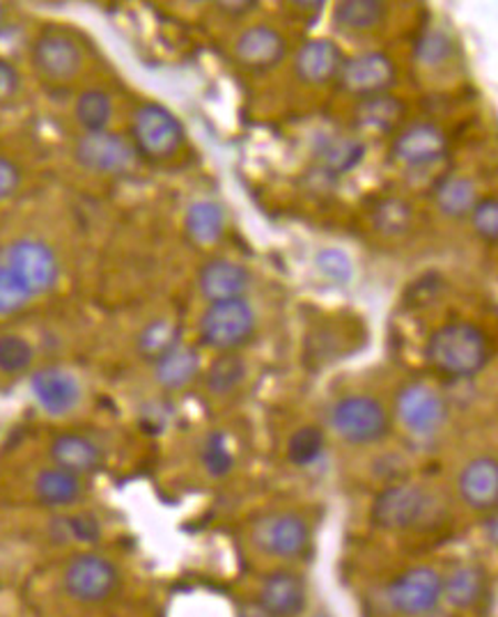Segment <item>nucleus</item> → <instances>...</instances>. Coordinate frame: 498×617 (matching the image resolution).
Here are the masks:
<instances>
[{
  "mask_svg": "<svg viewBox=\"0 0 498 617\" xmlns=\"http://www.w3.org/2000/svg\"><path fill=\"white\" fill-rule=\"evenodd\" d=\"M427 363L453 379L480 375L491 358V343L483 328L469 322H450L427 341Z\"/></svg>",
  "mask_w": 498,
  "mask_h": 617,
  "instance_id": "obj_1",
  "label": "nucleus"
},
{
  "mask_svg": "<svg viewBox=\"0 0 498 617\" xmlns=\"http://www.w3.org/2000/svg\"><path fill=\"white\" fill-rule=\"evenodd\" d=\"M331 427L342 441L352 446L380 443L391 431V416L375 397L350 395L342 397L331 411Z\"/></svg>",
  "mask_w": 498,
  "mask_h": 617,
  "instance_id": "obj_2",
  "label": "nucleus"
},
{
  "mask_svg": "<svg viewBox=\"0 0 498 617\" xmlns=\"http://www.w3.org/2000/svg\"><path fill=\"white\" fill-rule=\"evenodd\" d=\"M256 333V313L243 299L216 301L200 317V341L216 352H235Z\"/></svg>",
  "mask_w": 498,
  "mask_h": 617,
  "instance_id": "obj_3",
  "label": "nucleus"
},
{
  "mask_svg": "<svg viewBox=\"0 0 498 617\" xmlns=\"http://www.w3.org/2000/svg\"><path fill=\"white\" fill-rule=\"evenodd\" d=\"M132 134L138 151L147 159L164 161L184 145L181 122L162 104H145L136 111Z\"/></svg>",
  "mask_w": 498,
  "mask_h": 617,
  "instance_id": "obj_4",
  "label": "nucleus"
},
{
  "mask_svg": "<svg viewBox=\"0 0 498 617\" xmlns=\"http://www.w3.org/2000/svg\"><path fill=\"white\" fill-rule=\"evenodd\" d=\"M117 569L104 555L79 553L68 563L62 585L72 599L81 604L106 602L117 588Z\"/></svg>",
  "mask_w": 498,
  "mask_h": 617,
  "instance_id": "obj_5",
  "label": "nucleus"
},
{
  "mask_svg": "<svg viewBox=\"0 0 498 617\" xmlns=\"http://www.w3.org/2000/svg\"><path fill=\"white\" fill-rule=\"evenodd\" d=\"M251 537L271 558L292 561L310 546V526L297 512H271L256 523Z\"/></svg>",
  "mask_w": 498,
  "mask_h": 617,
  "instance_id": "obj_6",
  "label": "nucleus"
},
{
  "mask_svg": "<svg viewBox=\"0 0 498 617\" xmlns=\"http://www.w3.org/2000/svg\"><path fill=\"white\" fill-rule=\"evenodd\" d=\"M429 496L414 484H393L372 503V523L382 531H409L425 519Z\"/></svg>",
  "mask_w": 498,
  "mask_h": 617,
  "instance_id": "obj_7",
  "label": "nucleus"
},
{
  "mask_svg": "<svg viewBox=\"0 0 498 617\" xmlns=\"http://www.w3.org/2000/svg\"><path fill=\"white\" fill-rule=\"evenodd\" d=\"M442 574L432 567H412L388 585V604L407 617L432 613L442 602Z\"/></svg>",
  "mask_w": 498,
  "mask_h": 617,
  "instance_id": "obj_8",
  "label": "nucleus"
},
{
  "mask_svg": "<svg viewBox=\"0 0 498 617\" xmlns=\"http://www.w3.org/2000/svg\"><path fill=\"white\" fill-rule=\"evenodd\" d=\"M6 266H10L30 294H44L55 287L60 278V264L55 253L44 241L19 239L6 251Z\"/></svg>",
  "mask_w": 498,
  "mask_h": 617,
  "instance_id": "obj_9",
  "label": "nucleus"
},
{
  "mask_svg": "<svg viewBox=\"0 0 498 617\" xmlns=\"http://www.w3.org/2000/svg\"><path fill=\"white\" fill-rule=\"evenodd\" d=\"M340 87L356 97H380L395 85V63L384 53H361L356 57L342 60L338 72Z\"/></svg>",
  "mask_w": 498,
  "mask_h": 617,
  "instance_id": "obj_10",
  "label": "nucleus"
},
{
  "mask_svg": "<svg viewBox=\"0 0 498 617\" xmlns=\"http://www.w3.org/2000/svg\"><path fill=\"white\" fill-rule=\"evenodd\" d=\"M395 411L400 422L414 435H434L448 418L444 397L425 384L404 386L397 393Z\"/></svg>",
  "mask_w": 498,
  "mask_h": 617,
  "instance_id": "obj_11",
  "label": "nucleus"
},
{
  "mask_svg": "<svg viewBox=\"0 0 498 617\" xmlns=\"http://www.w3.org/2000/svg\"><path fill=\"white\" fill-rule=\"evenodd\" d=\"M74 157L83 168H87L92 172L117 175L134 164L136 151L122 136L102 132V134L83 136L76 143Z\"/></svg>",
  "mask_w": 498,
  "mask_h": 617,
  "instance_id": "obj_12",
  "label": "nucleus"
},
{
  "mask_svg": "<svg viewBox=\"0 0 498 617\" xmlns=\"http://www.w3.org/2000/svg\"><path fill=\"white\" fill-rule=\"evenodd\" d=\"M235 55L246 70L269 72L283 63V57L288 55V42L269 25H253L237 38Z\"/></svg>",
  "mask_w": 498,
  "mask_h": 617,
  "instance_id": "obj_13",
  "label": "nucleus"
},
{
  "mask_svg": "<svg viewBox=\"0 0 498 617\" xmlns=\"http://www.w3.org/2000/svg\"><path fill=\"white\" fill-rule=\"evenodd\" d=\"M33 65L51 81H70L83 65V53L65 33H42L33 46Z\"/></svg>",
  "mask_w": 498,
  "mask_h": 617,
  "instance_id": "obj_14",
  "label": "nucleus"
},
{
  "mask_svg": "<svg viewBox=\"0 0 498 617\" xmlns=\"http://www.w3.org/2000/svg\"><path fill=\"white\" fill-rule=\"evenodd\" d=\"M448 149L446 134L429 122L412 125L404 129L393 143V157L412 168H423L434 161H439Z\"/></svg>",
  "mask_w": 498,
  "mask_h": 617,
  "instance_id": "obj_15",
  "label": "nucleus"
},
{
  "mask_svg": "<svg viewBox=\"0 0 498 617\" xmlns=\"http://www.w3.org/2000/svg\"><path fill=\"white\" fill-rule=\"evenodd\" d=\"M305 581L297 572L276 569L260 588V608L269 617H297L305 608Z\"/></svg>",
  "mask_w": 498,
  "mask_h": 617,
  "instance_id": "obj_16",
  "label": "nucleus"
},
{
  "mask_svg": "<svg viewBox=\"0 0 498 617\" xmlns=\"http://www.w3.org/2000/svg\"><path fill=\"white\" fill-rule=\"evenodd\" d=\"M30 390H33L38 405L49 416H68L76 409L81 399L79 381L58 367H44L30 379Z\"/></svg>",
  "mask_w": 498,
  "mask_h": 617,
  "instance_id": "obj_17",
  "label": "nucleus"
},
{
  "mask_svg": "<svg viewBox=\"0 0 498 617\" xmlns=\"http://www.w3.org/2000/svg\"><path fill=\"white\" fill-rule=\"evenodd\" d=\"M442 578V599L455 610H474L489 597L491 581L483 565L464 563Z\"/></svg>",
  "mask_w": 498,
  "mask_h": 617,
  "instance_id": "obj_18",
  "label": "nucleus"
},
{
  "mask_svg": "<svg viewBox=\"0 0 498 617\" xmlns=\"http://www.w3.org/2000/svg\"><path fill=\"white\" fill-rule=\"evenodd\" d=\"M457 491L461 501L478 510L491 512L498 503V464L494 457H478L459 473Z\"/></svg>",
  "mask_w": 498,
  "mask_h": 617,
  "instance_id": "obj_19",
  "label": "nucleus"
},
{
  "mask_svg": "<svg viewBox=\"0 0 498 617\" xmlns=\"http://www.w3.org/2000/svg\"><path fill=\"white\" fill-rule=\"evenodd\" d=\"M342 67V51L331 40H310L305 42L294 60L297 76L308 85H324L338 76Z\"/></svg>",
  "mask_w": 498,
  "mask_h": 617,
  "instance_id": "obj_20",
  "label": "nucleus"
},
{
  "mask_svg": "<svg viewBox=\"0 0 498 617\" xmlns=\"http://www.w3.org/2000/svg\"><path fill=\"white\" fill-rule=\"evenodd\" d=\"M200 292L211 303L241 299L248 285V271L232 260H211L200 269Z\"/></svg>",
  "mask_w": 498,
  "mask_h": 617,
  "instance_id": "obj_21",
  "label": "nucleus"
},
{
  "mask_svg": "<svg viewBox=\"0 0 498 617\" xmlns=\"http://www.w3.org/2000/svg\"><path fill=\"white\" fill-rule=\"evenodd\" d=\"M51 459L62 471L74 475H87L102 467V450L87 437L60 435L51 443Z\"/></svg>",
  "mask_w": 498,
  "mask_h": 617,
  "instance_id": "obj_22",
  "label": "nucleus"
},
{
  "mask_svg": "<svg viewBox=\"0 0 498 617\" xmlns=\"http://www.w3.org/2000/svg\"><path fill=\"white\" fill-rule=\"evenodd\" d=\"M154 363H157V381L168 390L184 388L200 373V354L184 345H177Z\"/></svg>",
  "mask_w": 498,
  "mask_h": 617,
  "instance_id": "obj_23",
  "label": "nucleus"
},
{
  "mask_svg": "<svg viewBox=\"0 0 498 617\" xmlns=\"http://www.w3.org/2000/svg\"><path fill=\"white\" fill-rule=\"evenodd\" d=\"M186 234L198 245H214L224 237L226 230V211L221 205L211 200H198L186 211Z\"/></svg>",
  "mask_w": 498,
  "mask_h": 617,
  "instance_id": "obj_24",
  "label": "nucleus"
},
{
  "mask_svg": "<svg viewBox=\"0 0 498 617\" xmlns=\"http://www.w3.org/2000/svg\"><path fill=\"white\" fill-rule=\"evenodd\" d=\"M35 493L40 503L49 508H65L79 501L81 496V480L74 473L62 469H46L35 480Z\"/></svg>",
  "mask_w": 498,
  "mask_h": 617,
  "instance_id": "obj_25",
  "label": "nucleus"
},
{
  "mask_svg": "<svg viewBox=\"0 0 498 617\" xmlns=\"http://www.w3.org/2000/svg\"><path fill=\"white\" fill-rule=\"evenodd\" d=\"M320 161L331 175H342L354 170L363 157H365V145L356 138L347 136H333V138H322L320 147Z\"/></svg>",
  "mask_w": 498,
  "mask_h": 617,
  "instance_id": "obj_26",
  "label": "nucleus"
},
{
  "mask_svg": "<svg viewBox=\"0 0 498 617\" xmlns=\"http://www.w3.org/2000/svg\"><path fill=\"white\" fill-rule=\"evenodd\" d=\"M437 207L450 216V219H461L471 213L478 202L476 184L469 177H450L437 189Z\"/></svg>",
  "mask_w": 498,
  "mask_h": 617,
  "instance_id": "obj_27",
  "label": "nucleus"
},
{
  "mask_svg": "<svg viewBox=\"0 0 498 617\" xmlns=\"http://www.w3.org/2000/svg\"><path fill=\"white\" fill-rule=\"evenodd\" d=\"M74 115L87 134H102L113 117V102L104 90H85L76 100Z\"/></svg>",
  "mask_w": 498,
  "mask_h": 617,
  "instance_id": "obj_28",
  "label": "nucleus"
},
{
  "mask_svg": "<svg viewBox=\"0 0 498 617\" xmlns=\"http://www.w3.org/2000/svg\"><path fill=\"white\" fill-rule=\"evenodd\" d=\"M335 23L347 30H375L386 19V8L377 0H347V3H338Z\"/></svg>",
  "mask_w": 498,
  "mask_h": 617,
  "instance_id": "obj_29",
  "label": "nucleus"
},
{
  "mask_svg": "<svg viewBox=\"0 0 498 617\" xmlns=\"http://www.w3.org/2000/svg\"><path fill=\"white\" fill-rule=\"evenodd\" d=\"M246 379V363L235 354H224L207 369V388L216 395L232 393Z\"/></svg>",
  "mask_w": 498,
  "mask_h": 617,
  "instance_id": "obj_30",
  "label": "nucleus"
},
{
  "mask_svg": "<svg viewBox=\"0 0 498 617\" xmlns=\"http://www.w3.org/2000/svg\"><path fill=\"white\" fill-rule=\"evenodd\" d=\"M324 452V431L320 427H301L288 441V459L297 467H310Z\"/></svg>",
  "mask_w": 498,
  "mask_h": 617,
  "instance_id": "obj_31",
  "label": "nucleus"
},
{
  "mask_svg": "<svg viewBox=\"0 0 498 617\" xmlns=\"http://www.w3.org/2000/svg\"><path fill=\"white\" fill-rule=\"evenodd\" d=\"M402 113H404V108L397 100L380 95V97H367L361 104L359 119H361V125H365L370 129L386 132L402 117Z\"/></svg>",
  "mask_w": 498,
  "mask_h": 617,
  "instance_id": "obj_32",
  "label": "nucleus"
},
{
  "mask_svg": "<svg viewBox=\"0 0 498 617\" xmlns=\"http://www.w3.org/2000/svg\"><path fill=\"white\" fill-rule=\"evenodd\" d=\"M179 345V328L166 320L152 322L138 337V349L147 358H162Z\"/></svg>",
  "mask_w": 498,
  "mask_h": 617,
  "instance_id": "obj_33",
  "label": "nucleus"
},
{
  "mask_svg": "<svg viewBox=\"0 0 498 617\" xmlns=\"http://www.w3.org/2000/svg\"><path fill=\"white\" fill-rule=\"evenodd\" d=\"M35 352L25 337L17 333L0 335V373L3 375H21L33 365Z\"/></svg>",
  "mask_w": 498,
  "mask_h": 617,
  "instance_id": "obj_34",
  "label": "nucleus"
},
{
  "mask_svg": "<svg viewBox=\"0 0 498 617\" xmlns=\"http://www.w3.org/2000/svg\"><path fill=\"white\" fill-rule=\"evenodd\" d=\"M33 299L30 290L21 283V278L6 264H0V317L14 315Z\"/></svg>",
  "mask_w": 498,
  "mask_h": 617,
  "instance_id": "obj_35",
  "label": "nucleus"
},
{
  "mask_svg": "<svg viewBox=\"0 0 498 617\" xmlns=\"http://www.w3.org/2000/svg\"><path fill=\"white\" fill-rule=\"evenodd\" d=\"M203 467L211 478H226L232 471L235 457L230 452L226 435H221V431H214V435L207 437L203 448Z\"/></svg>",
  "mask_w": 498,
  "mask_h": 617,
  "instance_id": "obj_36",
  "label": "nucleus"
},
{
  "mask_svg": "<svg viewBox=\"0 0 498 617\" xmlns=\"http://www.w3.org/2000/svg\"><path fill=\"white\" fill-rule=\"evenodd\" d=\"M375 226L384 234H402L407 232L412 226V209L407 202H402L397 198H388L380 202L375 211Z\"/></svg>",
  "mask_w": 498,
  "mask_h": 617,
  "instance_id": "obj_37",
  "label": "nucleus"
},
{
  "mask_svg": "<svg viewBox=\"0 0 498 617\" xmlns=\"http://www.w3.org/2000/svg\"><path fill=\"white\" fill-rule=\"evenodd\" d=\"M453 42L442 30H427V33L416 42V57L427 67L444 65L453 55Z\"/></svg>",
  "mask_w": 498,
  "mask_h": 617,
  "instance_id": "obj_38",
  "label": "nucleus"
},
{
  "mask_svg": "<svg viewBox=\"0 0 498 617\" xmlns=\"http://www.w3.org/2000/svg\"><path fill=\"white\" fill-rule=\"evenodd\" d=\"M318 269L322 271L324 278H329L331 283L335 285H345L352 281L354 275V264L352 258L345 251H338V249H326L318 255Z\"/></svg>",
  "mask_w": 498,
  "mask_h": 617,
  "instance_id": "obj_39",
  "label": "nucleus"
},
{
  "mask_svg": "<svg viewBox=\"0 0 498 617\" xmlns=\"http://www.w3.org/2000/svg\"><path fill=\"white\" fill-rule=\"evenodd\" d=\"M471 219H474L476 232L485 241H496L498 239V202H496V198L478 200L474 211H471Z\"/></svg>",
  "mask_w": 498,
  "mask_h": 617,
  "instance_id": "obj_40",
  "label": "nucleus"
},
{
  "mask_svg": "<svg viewBox=\"0 0 498 617\" xmlns=\"http://www.w3.org/2000/svg\"><path fill=\"white\" fill-rule=\"evenodd\" d=\"M68 533L81 542H95L100 537V523L87 516V514H76V516H70L68 521Z\"/></svg>",
  "mask_w": 498,
  "mask_h": 617,
  "instance_id": "obj_41",
  "label": "nucleus"
},
{
  "mask_svg": "<svg viewBox=\"0 0 498 617\" xmlns=\"http://www.w3.org/2000/svg\"><path fill=\"white\" fill-rule=\"evenodd\" d=\"M19 181H21V172L17 164L0 157V200L10 198L19 189Z\"/></svg>",
  "mask_w": 498,
  "mask_h": 617,
  "instance_id": "obj_42",
  "label": "nucleus"
},
{
  "mask_svg": "<svg viewBox=\"0 0 498 617\" xmlns=\"http://www.w3.org/2000/svg\"><path fill=\"white\" fill-rule=\"evenodd\" d=\"M19 90V74L17 70L6 63V60H0V104L12 100Z\"/></svg>",
  "mask_w": 498,
  "mask_h": 617,
  "instance_id": "obj_43",
  "label": "nucleus"
},
{
  "mask_svg": "<svg viewBox=\"0 0 498 617\" xmlns=\"http://www.w3.org/2000/svg\"><path fill=\"white\" fill-rule=\"evenodd\" d=\"M221 10H228L226 14L230 17H246V14H251V10L258 8V3H219Z\"/></svg>",
  "mask_w": 498,
  "mask_h": 617,
  "instance_id": "obj_44",
  "label": "nucleus"
},
{
  "mask_svg": "<svg viewBox=\"0 0 498 617\" xmlns=\"http://www.w3.org/2000/svg\"><path fill=\"white\" fill-rule=\"evenodd\" d=\"M0 21H3V8H0Z\"/></svg>",
  "mask_w": 498,
  "mask_h": 617,
  "instance_id": "obj_45",
  "label": "nucleus"
},
{
  "mask_svg": "<svg viewBox=\"0 0 498 617\" xmlns=\"http://www.w3.org/2000/svg\"><path fill=\"white\" fill-rule=\"evenodd\" d=\"M315 617H329V615H315Z\"/></svg>",
  "mask_w": 498,
  "mask_h": 617,
  "instance_id": "obj_46",
  "label": "nucleus"
}]
</instances>
